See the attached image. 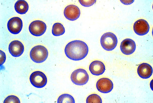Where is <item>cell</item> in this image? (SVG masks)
<instances>
[{
  "instance_id": "10",
  "label": "cell",
  "mask_w": 153,
  "mask_h": 103,
  "mask_svg": "<svg viewBox=\"0 0 153 103\" xmlns=\"http://www.w3.org/2000/svg\"><path fill=\"white\" fill-rule=\"evenodd\" d=\"M134 32L137 35L143 36L149 31L150 27L147 21L143 19H139L136 21L133 25Z\"/></svg>"
},
{
  "instance_id": "21",
  "label": "cell",
  "mask_w": 153,
  "mask_h": 103,
  "mask_svg": "<svg viewBox=\"0 0 153 103\" xmlns=\"http://www.w3.org/2000/svg\"><path fill=\"white\" fill-rule=\"evenodd\" d=\"M6 59V56L5 53L0 50V65H2L5 62Z\"/></svg>"
},
{
  "instance_id": "17",
  "label": "cell",
  "mask_w": 153,
  "mask_h": 103,
  "mask_svg": "<svg viewBox=\"0 0 153 103\" xmlns=\"http://www.w3.org/2000/svg\"><path fill=\"white\" fill-rule=\"evenodd\" d=\"M57 103H75V101L73 97L71 95L67 94L61 95L58 98Z\"/></svg>"
},
{
  "instance_id": "3",
  "label": "cell",
  "mask_w": 153,
  "mask_h": 103,
  "mask_svg": "<svg viewBox=\"0 0 153 103\" xmlns=\"http://www.w3.org/2000/svg\"><path fill=\"white\" fill-rule=\"evenodd\" d=\"M100 43L102 48L107 51L113 50L116 47L118 42L116 36L111 32L104 34L100 38Z\"/></svg>"
},
{
  "instance_id": "19",
  "label": "cell",
  "mask_w": 153,
  "mask_h": 103,
  "mask_svg": "<svg viewBox=\"0 0 153 103\" xmlns=\"http://www.w3.org/2000/svg\"><path fill=\"white\" fill-rule=\"evenodd\" d=\"M4 103H20V101L17 96L11 95L7 96L4 100Z\"/></svg>"
},
{
  "instance_id": "8",
  "label": "cell",
  "mask_w": 153,
  "mask_h": 103,
  "mask_svg": "<svg viewBox=\"0 0 153 103\" xmlns=\"http://www.w3.org/2000/svg\"><path fill=\"white\" fill-rule=\"evenodd\" d=\"M96 86L97 89L99 92L103 93H107L112 90L113 88V84L109 79L103 78L97 81Z\"/></svg>"
},
{
  "instance_id": "7",
  "label": "cell",
  "mask_w": 153,
  "mask_h": 103,
  "mask_svg": "<svg viewBox=\"0 0 153 103\" xmlns=\"http://www.w3.org/2000/svg\"><path fill=\"white\" fill-rule=\"evenodd\" d=\"M7 26L8 30L11 33L14 34H18L22 29V22L19 17H13L8 21Z\"/></svg>"
},
{
  "instance_id": "6",
  "label": "cell",
  "mask_w": 153,
  "mask_h": 103,
  "mask_svg": "<svg viewBox=\"0 0 153 103\" xmlns=\"http://www.w3.org/2000/svg\"><path fill=\"white\" fill-rule=\"evenodd\" d=\"M47 28L46 24L43 21L39 20L34 21L29 24V32L32 35L40 36L45 32Z\"/></svg>"
},
{
  "instance_id": "12",
  "label": "cell",
  "mask_w": 153,
  "mask_h": 103,
  "mask_svg": "<svg viewBox=\"0 0 153 103\" xmlns=\"http://www.w3.org/2000/svg\"><path fill=\"white\" fill-rule=\"evenodd\" d=\"M24 50L23 44L18 40H15L11 42L8 46L10 53L12 56L15 57L21 56Z\"/></svg>"
},
{
  "instance_id": "4",
  "label": "cell",
  "mask_w": 153,
  "mask_h": 103,
  "mask_svg": "<svg viewBox=\"0 0 153 103\" xmlns=\"http://www.w3.org/2000/svg\"><path fill=\"white\" fill-rule=\"evenodd\" d=\"M71 79L73 83L79 86L86 84L88 81L89 76L87 71L82 68L74 71L71 74Z\"/></svg>"
},
{
  "instance_id": "2",
  "label": "cell",
  "mask_w": 153,
  "mask_h": 103,
  "mask_svg": "<svg viewBox=\"0 0 153 103\" xmlns=\"http://www.w3.org/2000/svg\"><path fill=\"white\" fill-rule=\"evenodd\" d=\"M48 52L46 48L41 45H37L33 47L30 52L31 59L36 63H41L47 59Z\"/></svg>"
},
{
  "instance_id": "14",
  "label": "cell",
  "mask_w": 153,
  "mask_h": 103,
  "mask_svg": "<svg viewBox=\"0 0 153 103\" xmlns=\"http://www.w3.org/2000/svg\"><path fill=\"white\" fill-rule=\"evenodd\" d=\"M137 72L139 76L143 79H147L152 75L153 69L152 66L146 63L141 64L138 66Z\"/></svg>"
},
{
  "instance_id": "13",
  "label": "cell",
  "mask_w": 153,
  "mask_h": 103,
  "mask_svg": "<svg viewBox=\"0 0 153 103\" xmlns=\"http://www.w3.org/2000/svg\"><path fill=\"white\" fill-rule=\"evenodd\" d=\"M89 70L93 75L98 76L102 74L105 70V66L102 61L95 60L92 61L89 66Z\"/></svg>"
},
{
  "instance_id": "11",
  "label": "cell",
  "mask_w": 153,
  "mask_h": 103,
  "mask_svg": "<svg viewBox=\"0 0 153 103\" xmlns=\"http://www.w3.org/2000/svg\"><path fill=\"white\" fill-rule=\"evenodd\" d=\"M136 48V43L132 39L127 38L121 42L120 48L122 52L126 55H131L135 51Z\"/></svg>"
},
{
  "instance_id": "18",
  "label": "cell",
  "mask_w": 153,
  "mask_h": 103,
  "mask_svg": "<svg viewBox=\"0 0 153 103\" xmlns=\"http://www.w3.org/2000/svg\"><path fill=\"white\" fill-rule=\"evenodd\" d=\"M86 102L87 103H102V101L99 96L96 94H92L87 97Z\"/></svg>"
},
{
  "instance_id": "16",
  "label": "cell",
  "mask_w": 153,
  "mask_h": 103,
  "mask_svg": "<svg viewBox=\"0 0 153 103\" xmlns=\"http://www.w3.org/2000/svg\"><path fill=\"white\" fill-rule=\"evenodd\" d=\"M65 32V28L62 24L59 22L54 24L52 29V33L54 36H60L63 34Z\"/></svg>"
},
{
  "instance_id": "9",
  "label": "cell",
  "mask_w": 153,
  "mask_h": 103,
  "mask_svg": "<svg viewBox=\"0 0 153 103\" xmlns=\"http://www.w3.org/2000/svg\"><path fill=\"white\" fill-rule=\"evenodd\" d=\"M64 14L66 18L71 21H74L78 19L80 14L79 8L76 5H70L65 8Z\"/></svg>"
},
{
  "instance_id": "15",
  "label": "cell",
  "mask_w": 153,
  "mask_h": 103,
  "mask_svg": "<svg viewBox=\"0 0 153 103\" xmlns=\"http://www.w3.org/2000/svg\"><path fill=\"white\" fill-rule=\"evenodd\" d=\"M14 8L17 13L20 14H23L28 11L29 6L26 1L23 0H19L15 3Z\"/></svg>"
},
{
  "instance_id": "1",
  "label": "cell",
  "mask_w": 153,
  "mask_h": 103,
  "mask_svg": "<svg viewBox=\"0 0 153 103\" xmlns=\"http://www.w3.org/2000/svg\"><path fill=\"white\" fill-rule=\"evenodd\" d=\"M88 47L84 41L79 40L72 41L66 45L64 52L66 57L74 61H79L84 58L88 52Z\"/></svg>"
},
{
  "instance_id": "5",
  "label": "cell",
  "mask_w": 153,
  "mask_h": 103,
  "mask_svg": "<svg viewBox=\"0 0 153 103\" xmlns=\"http://www.w3.org/2000/svg\"><path fill=\"white\" fill-rule=\"evenodd\" d=\"M29 80L33 86L39 88L44 87L47 82L46 75L40 71H36L32 73L30 75Z\"/></svg>"
},
{
  "instance_id": "20",
  "label": "cell",
  "mask_w": 153,
  "mask_h": 103,
  "mask_svg": "<svg viewBox=\"0 0 153 103\" xmlns=\"http://www.w3.org/2000/svg\"><path fill=\"white\" fill-rule=\"evenodd\" d=\"M79 2L82 6L89 7L93 5L96 2V0H79Z\"/></svg>"
}]
</instances>
